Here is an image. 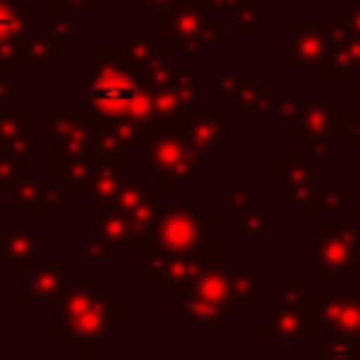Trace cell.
<instances>
[{"label":"cell","mask_w":360,"mask_h":360,"mask_svg":"<svg viewBox=\"0 0 360 360\" xmlns=\"http://www.w3.org/2000/svg\"><path fill=\"white\" fill-rule=\"evenodd\" d=\"M129 93H132V87L127 82H121L118 87L98 84V82L93 87H87V98H93V104H98V107H124Z\"/></svg>","instance_id":"cell-1"},{"label":"cell","mask_w":360,"mask_h":360,"mask_svg":"<svg viewBox=\"0 0 360 360\" xmlns=\"http://www.w3.org/2000/svg\"><path fill=\"white\" fill-rule=\"evenodd\" d=\"M14 14H11V8L8 6H0V37H8L11 31H14Z\"/></svg>","instance_id":"cell-2"}]
</instances>
